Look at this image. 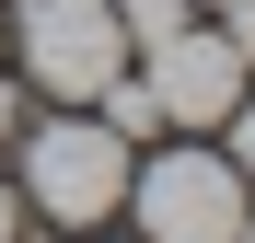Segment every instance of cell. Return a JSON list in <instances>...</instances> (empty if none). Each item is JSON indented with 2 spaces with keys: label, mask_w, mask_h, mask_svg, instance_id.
I'll return each mask as SVG.
<instances>
[{
  "label": "cell",
  "mask_w": 255,
  "mask_h": 243,
  "mask_svg": "<svg viewBox=\"0 0 255 243\" xmlns=\"http://www.w3.org/2000/svg\"><path fill=\"white\" fill-rule=\"evenodd\" d=\"M221 12H232V23H221V35H232V58H255V0H221Z\"/></svg>",
  "instance_id": "cell-7"
},
{
  "label": "cell",
  "mask_w": 255,
  "mask_h": 243,
  "mask_svg": "<svg viewBox=\"0 0 255 243\" xmlns=\"http://www.w3.org/2000/svg\"><path fill=\"white\" fill-rule=\"evenodd\" d=\"M12 47H23V70L47 81L58 104H81V93H105L128 70V23H116V0H23Z\"/></svg>",
  "instance_id": "cell-1"
},
{
  "label": "cell",
  "mask_w": 255,
  "mask_h": 243,
  "mask_svg": "<svg viewBox=\"0 0 255 243\" xmlns=\"http://www.w3.org/2000/svg\"><path fill=\"white\" fill-rule=\"evenodd\" d=\"M232 243H255V232H232Z\"/></svg>",
  "instance_id": "cell-11"
},
{
  "label": "cell",
  "mask_w": 255,
  "mask_h": 243,
  "mask_svg": "<svg viewBox=\"0 0 255 243\" xmlns=\"http://www.w3.org/2000/svg\"><path fill=\"white\" fill-rule=\"evenodd\" d=\"M116 23H128V35H139V47H162V35H174V23H186V0H116Z\"/></svg>",
  "instance_id": "cell-6"
},
{
  "label": "cell",
  "mask_w": 255,
  "mask_h": 243,
  "mask_svg": "<svg viewBox=\"0 0 255 243\" xmlns=\"http://www.w3.org/2000/svg\"><path fill=\"white\" fill-rule=\"evenodd\" d=\"M139 93H151V116H162V128H221V116L244 104V58H232V35H162V47H151V81H139Z\"/></svg>",
  "instance_id": "cell-4"
},
{
  "label": "cell",
  "mask_w": 255,
  "mask_h": 243,
  "mask_svg": "<svg viewBox=\"0 0 255 243\" xmlns=\"http://www.w3.org/2000/svg\"><path fill=\"white\" fill-rule=\"evenodd\" d=\"M105 128H116V139H151V128H162V116H151V93H139L128 70L105 81Z\"/></svg>",
  "instance_id": "cell-5"
},
{
  "label": "cell",
  "mask_w": 255,
  "mask_h": 243,
  "mask_svg": "<svg viewBox=\"0 0 255 243\" xmlns=\"http://www.w3.org/2000/svg\"><path fill=\"white\" fill-rule=\"evenodd\" d=\"M244 116V151H232V174H244V197H255V104H232Z\"/></svg>",
  "instance_id": "cell-8"
},
{
  "label": "cell",
  "mask_w": 255,
  "mask_h": 243,
  "mask_svg": "<svg viewBox=\"0 0 255 243\" xmlns=\"http://www.w3.org/2000/svg\"><path fill=\"white\" fill-rule=\"evenodd\" d=\"M0 243H12V185H0Z\"/></svg>",
  "instance_id": "cell-10"
},
{
  "label": "cell",
  "mask_w": 255,
  "mask_h": 243,
  "mask_svg": "<svg viewBox=\"0 0 255 243\" xmlns=\"http://www.w3.org/2000/svg\"><path fill=\"white\" fill-rule=\"evenodd\" d=\"M128 197H139V243H232L244 232V174L209 151H162Z\"/></svg>",
  "instance_id": "cell-3"
},
{
  "label": "cell",
  "mask_w": 255,
  "mask_h": 243,
  "mask_svg": "<svg viewBox=\"0 0 255 243\" xmlns=\"http://www.w3.org/2000/svg\"><path fill=\"white\" fill-rule=\"evenodd\" d=\"M0 139H12V81H0Z\"/></svg>",
  "instance_id": "cell-9"
},
{
  "label": "cell",
  "mask_w": 255,
  "mask_h": 243,
  "mask_svg": "<svg viewBox=\"0 0 255 243\" xmlns=\"http://www.w3.org/2000/svg\"><path fill=\"white\" fill-rule=\"evenodd\" d=\"M23 197H35L47 220H70V232L105 220L116 197H128V139H116V128H81V116L35 128V139H23Z\"/></svg>",
  "instance_id": "cell-2"
}]
</instances>
